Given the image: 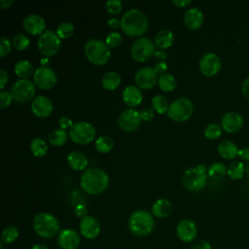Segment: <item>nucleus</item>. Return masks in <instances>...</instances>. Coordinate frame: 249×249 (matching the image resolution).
<instances>
[{"mask_svg":"<svg viewBox=\"0 0 249 249\" xmlns=\"http://www.w3.org/2000/svg\"><path fill=\"white\" fill-rule=\"evenodd\" d=\"M82 189L89 195H99L109 185L108 174L97 167H91L83 172L80 180Z\"/></svg>","mask_w":249,"mask_h":249,"instance_id":"nucleus-1","label":"nucleus"},{"mask_svg":"<svg viewBox=\"0 0 249 249\" xmlns=\"http://www.w3.org/2000/svg\"><path fill=\"white\" fill-rule=\"evenodd\" d=\"M149 26L147 16L138 9L126 11L121 18L122 30L128 36L139 37L143 35Z\"/></svg>","mask_w":249,"mask_h":249,"instance_id":"nucleus-2","label":"nucleus"},{"mask_svg":"<svg viewBox=\"0 0 249 249\" xmlns=\"http://www.w3.org/2000/svg\"><path fill=\"white\" fill-rule=\"evenodd\" d=\"M128 230L136 236H145L150 234L155 228L153 214L146 210H136L128 218Z\"/></svg>","mask_w":249,"mask_h":249,"instance_id":"nucleus-3","label":"nucleus"},{"mask_svg":"<svg viewBox=\"0 0 249 249\" xmlns=\"http://www.w3.org/2000/svg\"><path fill=\"white\" fill-rule=\"evenodd\" d=\"M32 226L36 234L42 238H53L60 231L57 218L47 212L38 213L33 219Z\"/></svg>","mask_w":249,"mask_h":249,"instance_id":"nucleus-4","label":"nucleus"},{"mask_svg":"<svg viewBox=\"0 0 249 249\" xmlns=\"http://www.w3.org/2000/svg\"><path fill=\"white\" fill-rule=\"evenodd\" d=\"M207 168L205 164H199L191 167L182 175V185L190 192H198L202 190L207 182Z\"/></svg>","mask_w":249,"mask_h":249,"instance_id":"nucleus-5","label":"nucleus"},{"mask_svg":"<svg viewBox=\"0 0 249 249\" xmlns=\"http://www.w3.org/2000/svg\"><path fill=\"white\" fill-rule=\"evenodd\" d=\"M87 58L95 65H104L110 58L111 52L106 43L98 39H89L84 46Z\"/></svg>","mask_w":249,"mask_h":249,"instance_id":"nucleus-6","label":"nucleus"},{"mask_svg":"<svg viewBox=\"0 0 249 249\" xmlns=\"http://www.w3.org/2000/svg\"><path fill=\"white\" fill-rule=\"evenodd\" d=\"M194 105L189 98L179 97L171 102L169 105L167 116L175 122H185L192 116Z\"/></svg>","mask_w":249,"mask_h":249,"instance_id":"nucleus-7","label":"nucleus"},{"mask_svg":"<svg viewBox=\"0 0 249 249\" xmlns=\"http://www.w3.org/2000/svg\"><path fill=\"white\" fill-rule=\"evenodd\" d=\"M96 130L94 126L88 122L75 123L69 131V136L71 140L81 145L90 143L92 140H94Z\"/></svg>","mask_w":249,"mask_h":249,"instance_id":"nucleus-8","label":"nucleus"},{"mask_svg":"<svg viewBox=\"0 0 249 249\" xmlns=\"http://www.w3.org/2000/svg\"><path fill=\"white\" fill-rule=\"evenodd\" d=\"M61 41L56 32L53 30H46L39 36L37 46L39 52L46 56H53L56 54L60 49Z\"/></svg>","mask_w":249,"mask_h":249,"instance_id":"nucleus-9","label":"nucleus"},{"mask_svg":"<svg viewBox=\"0 0 249 249\" xmlns=\"http://www.w3.org/2000/svg\"><path fill=\"white\" fill-rule=\"evenodd\" d=\"M10 93L17 102L26 103L35 94V85L28 79H19L12 85Z\"/></svg>","mask_w":249,"mask_h":249,"instance_id":"nucleus-10","label":"nucleus"},{"mask_svg":"<svg viewBox=\"0 0 249 249\" xmlns=\"http://www.w3.org/2000/svg\"><path fill=\"white\" fill-rule=\"evenodd\" d=\"M155 53V44L147 37H140L136 39L130 48V54L132 58L138 62L148 60Z\"/></svg>","mask_w":249,"mask_h":249,"instance_id":"nucleus-11","label":"nucleus"},{"mask_svg":"<svg viewBox=\"0 0 249 249\" xmlns=\"http://www.w3.org/2000/svg\"><path fill=\"white\" fill-rule=\"evenodd\" d=\"M140 124V114L134 109H126L123 111L118 118V124L124 132H133L137 130Z\"/></svg>","mask_w":249,"mask_h":249,"instance_id":"nucleus-12","label":"nucleus"},{"mask_svg":"<svg viewBox=\"0 0 249 249\" xmlns=\"http://www.w3.org/2000/svg\"><path fill=\"white\" fill-rule=\"evenodd\" d=\"M33 80L38 88L42 89H49L55 85L57 78L55 72L52 68L41 66L35 70Z\"/></svg>","mask_w":249,"mask_h":249,"instance_id":"nucleus-13","label":"nucleus"},{"mask_svg":"<svg viewBox=\"0 0 249 249\" xmlns=\"http://www.w3.org/2000/svg\"><path fill=\"white\" fill-rule=\"evenodd\" d=\"M199 71L205 77L215 76L222 67L220 57L214 53H205L199 60L198 63Z\"/></svg>","mask_w":249,"mask_h":249,"instance_id":"nucleus-14","label":"nucleus"},{"mask_svg":"<svg viewBox=\"0 0 249 249\" xmlns=\"http://www.w3.org/2000/svg\"><path fill=\"white\" fill-rule=\"evenodd\" d=\"M134 80L139 88L148 89L153 88L157 84L159 78L154 68L150 66H145L136 71L134 75Z\"/></svg>","mask_w":249,"mask_h":249,"instance_id":"nucleus-15","label":"nucleus"},{"mask_svg":"<svg viewBox=\"0 0 249 249\" xmlns=\"http://www.w3.org/2000/svg\"><path fill=\"white\" fill-rule=\"evenodd\" d=\"M79 231L85 238L95 239L101 231V227L95 217L88 215L81 219L79 224Z\"/></svg>","mask_w":249,"mask_h":249,"instance_id":"nucleus-16","label":"nucleus"},{"mask_svg":"<svg viewBox=\"0 0 249 249\" xmlns=\"http://www.w3.org/2000/svg\"><path fill=\"white\" fill-rule=\"evenodd\" d=\"M176 234L183 242H192L197 235V228L194 221L190 219L181 220L176 227Z\"/></svg>","mask_w":249,"mask_h":249,"instance_id":"nucleus-17","label":"nucleus"},{"mask_svg":"<svg viewBox=\"0 0 249 249\" xmlns=\"http://www.w3.org/2000/svg\"><path fill=\"white\" fill-rule=\"evenodd\" d=\"M80 242V234L73 229H63L57 234V244L61 249H77Z\"/></svg>","mask_w":249,"mask_h":249,"instance_id":"nucleus-18","label":"nucleus"},{"mask_svg":"<svg viewBox=\"0 0 249 249\" xmlns=\"http://www.w3.org/2000/svg\"><path fill=\"white\" fill-rule=\"evenodd\" d=\"M244 123L241 114L235 111H231L226 113L221 119L222 128L229 133H235L242 127Z\"/></svg>","mask_w":249,"mask_h":249,"instance_id":"nucleus-19","label":"nucleus"},{"mask_svg":"<svg viewBox=\"0 0 249 249\" xmlns=\"http://www.w3.org/2000/svg\"><path fill=\"white\" fill-rule=\"evenodd\" d=\"M22 25L24 30L32 35H41L46 31L45 19L41 16L36 14L26 16L23 19Z\"/></svg>","mask_w":249,"mask_h":249,"instance_id":"nucleus-20","label":"nucleus"},{"mask_svg":"<svg viewBox=\"0 0 249 249\" xmlns=\"http://www.w3.org/2000/svg\"><path fill=\"white\" fill-rule=\"evenodd\" d=\"M53 105L50 98L44 95L37 96L31 103V110L36 117L46 118L53 112Z\"/></svg>","mask_w":249,"mask_h":249,"instance_id":"nucleus-21","label":"nucleus"},{"mask_svg":"<svg viewBox=\"0 0 249 249\" xmlns=\"http://www.w3.org/2000/svg\"><path fill=\"white\" fill-rule=\"evenodd\" d=\"M204 20L203 13L198 8H190L184 13V23L190 29L199 28Z\"/></svg>","mask_w":249,"mask_h":249,"instance_id":"nucleus-22","label":"nucleus"},{"mask_svg":"<svg viewBox=\"0 0 249 249\" xmlns=\"http://www.w3.org/2000/svg\"><path fill=\"white\" fill-rule=\"evenodd\" d=\"M142 92L135 86H127L123 91V100L129 107L138 106L142 102Z\"/></svg>","mask_w":249,"mask_h":249,"instance_id":"nucleus-23","label":"nucleus"},{"mask_svg":"<svg viewBox=\"0 0 249 249\" xmlns=\"http://www.w3.org/2000/svg\"><path fill=\"white\" fill-rule=\"evenodd\" d=\"M152 214L157 218H165L172 211V204L166 198H159L152 205Z\"/></svg>","mask_w":249,"mask_h":249,"instance_id":"nucleus-24","label":"nucleus"},{"mask_svg":"<svg viewBox=\"0 0 249 249\" xmlns=\"http://www.w3.org/2000/svg\"><path fill=\"white\" fill-rule=\"evenodd\" d=\"M238 150L237 146L230 140H224L218 145V153L225 160H234L238 157Z\"/></svg>","mask_w":249,"mask_h":249,"instance_id":"nucleus-25","label":"nucleus"},{"mask_svg":"<svg viewBox=\"0 0 249 249\" xmlns=\"http://www.w3.org/2000/svg\"><path fill=\"white\" fill-rule=\"evenodd\" d=\"M67 161L74 170H84L88 165V159L84 153L80 151H72L67 157Z\"/></svg>","mask_w":249,"mask_h":249,"instance_id":"nucleus-26","label":"nucleus"},{"mask_svg":"<svg viewBox=\"0 0 249 249\" xmlns=\"http://www.w3.org/2000/svg\"><path fill=\"white\" fill-rule=\"evenodd\" d=\"M174 40L173 33L167 29H162L156 34L155 45L160 49H167L172 46Z\"/></svg>","mask_w":249,"mask_h":249,"instance_id":"nucleus-27","label":"nucleus"},{"mask_svg":"<svg viewBox=\"0 0 249 249\" xmlns=\"http://www.w3.org/2000/svg\"><path fill=\"white\" fill-rule=\"evenodd\" d=\"M102 87L108 90H112L117 89L121 84V76L114 71L107 72L103 75L101 79Z\"/></svg>","mask_w":249,"mask_h":249,"instance_id":"nucleus-28","label":"nucleus"},{"mask_svg":"<svg viewBox=\"0 0 249 249\" xmlns=\"http://www.w3.org/2000/svg\"><path fill=\"white\" fill-rule=\"evenodd\" d=\"M158 84L160 89L164 92H170L176 88V79L173 75L164 73L159 77Z\"/></svg>","mask_w":249,"mask_h":249,"instance_id":"nucleus-29","label":"nucleus"},{"mask_svg":"<svg viewBox=\"0 0 249 249\" xmlns=\"http://www.w3.org/2000/svg\"><path fill=\"white\" fill-rule=\"evenodd\" d=\"M68 139V134L63 129H53L50 132L48 136L49 142L54 147H60L66 143Z\"/></svg>","mask_w":249,"mask_h":249,"instance_id":"nucleus-30","label":"nucleus"},{"mask_svg":"<svg viewBox=\"0 0 249 249\" xmlns=\"http://www.w3.org/2000/svg\"><path fill=\"white\" fill-rule=\"evenodd\" d=\"M14 71L16 73L17 76L24 79V78H27L29 77L32 72H33V66L32 64L30 63V61L28 60H25V59H21V60H18L15 66H14Z\"/></svg>","mask_w":249,"mask_h":249,"instance_id":"nucleus-31","label":"nucleus"},{"mask_svg":"<svg viewBox=\"0 0 249 249\" xmlns=\"http://www.w3.org/2000/svg\"><path fill=\"white\" fill-rule=\"evenodd\" d=\"M245 166L241 161H232L228 167L227 174L232 180H239L244 176Z\"/></svg>","mask_w":249,"mask_h":249,"instance_id":"nucleus-32","label":"nucleus"},{"mask_svg":"<svg viewBox=\"0 0 249 249\" xmlns=\"http://www.w3.org/2000/svg\"><path fill=\"white\" fill-rule=\"evenodd\" d=\"M94 146H95L96 150L99 153L106 154V153L110 152L114 148V140H113V138L111 136L103 135V136L98 137L95 140Z\"/></svg>","mask_w":249,"mask_h":249,"instance_id":"nucleus-33","label":"nucleus"},{"mask_svg":"<svg viewBox=\"0 0 249 249\" xmlns=\"http://www.w3.org/2000/svg\"><path fill=\"white\" fill-rule=\"evenodd\" d=\"M227 171H228V168L225 166L224 163L214 162L208 167L207 174L209 177H211L214 180H221L226 176Z\"/></svg>","mask_w":249,"mask_h":249,"instance_id":"nucleus-34","label":"nucleus"},{"mask_svg":"<svg viewBox=\"0 0 249 249\" xmlns=\"http://www.w3.org/2000/svg\"><path fill=\"white\" fill-rule=\"evenodd\" d=\"M30 150L35 157L41 158V157H44L48 152V146L45 140H43L42 138L36 137L30 143Z\"/></svg>","mask_w":249,"mask_h":249,"instance_id":"nucleus-35","label":"nucleus"},{"mask_svg":"<svg viewBox=\"0 0 249 249\" xmlns=\"http://www.w3.org/2000/svg\"><path fill=\"white\" fill-rule=\"evenodd\" d=\"M152 107L159 114H164L168 111L169 105L167 98L161 94L155 95L152 99Z\"/></svg>","mask_w":249,"mask_h":249,"instance_id":"nucleus-36","label":"nucleus"},{"mask_svg":"<svg viewBox=\"0 0 249 249\" xmlns=\"http://www.w3.org/2000/svg\"><path fill=\"white\" fill-rule=\"evenodd\" d=\"M18 231L14 226H7L2 231L1 239H2V242L6 244L15 242L18 239Z\"/></svg>","mask_w":249,"mask_h":249,"instance_id":"nucleus-37","label":"nucleus"},{"mask_svg":"<svg viewBox=\"0 0 249 249\" xmlns=\"http://www.w3.org/2000/svg\"><path fill=\"white\" fill-rule=\"evenodd\" d=\"M74 25L69 21H63L58 24L56 28V34L60 39H67L74 33Z\"/></svg>","mask_w":249,"mask_h":249,"instance_id":"nucleus-38","label":"nucleus"},{"mask_svg":"<svg viewBox=\"0 0 249 249\" xmlns=\"http://www.w3.org/2000/svg\"><path fill=\"white\" fill-rule=\"evenodd\" d=\"M222 126L217 124H209L204 129V135L207 139L215 140L222 135Z\"/></svg>","mask_w":249,"mask_h":249,"instance_id":"nucleus-39","label":"nucleus"},{"mask_svg":"<svg viewBox=\"0 0 249 249\" xmlns=\"http://www.w3.org/2000/svg\"><path fill=\"white\" fill-rule=\"evenodd\" d=\"M29 44H30L29 38L22 33H18L13 38V45L18 51L26 50L29 47Z\"/></svg>","mask_w":249,"mask_h":249,"instance_id":"nucleus-40","label":"nucleus"},{"mask_svg":"<svg viewBox=\"0 0 249 249\" xmlns=\"http://www.w3.org/2000/svg\"><path fill=\"white\" fill-rule=\"evenodd\" d=\"M105 6L107 12L111 15H118L123 9V3L120 0H108Z\"/></svg>","mask_w":249,"mask_h":249,"instance_id":"nucleus-41","label":"nucleus"},{"mask_svg":"<svg viewBox=\"0 0 249 249\" xmlns=\"http://www.w3.org/2000/svg\"><path fill=\"white\" fill-rule=\"evenodd\" d=\"M105 43L108 47L111 48H117L122 43V36L118 32H111L106 36Z\"/></svg>","mask_w":249,"mask_h":249,"instance_id":"nucleus-42","label":"nucleus"},{"mask_svg":"<svg viewBox=\"0 0 249 249\" xmlns=\"http://www.w3.org/2000/svg\"><path fill=\"white\" fill-rule=\"evenodd\" d=\"M11 48L12 46L10 41L6 37L2 36L0 38V56L1 57L7 56L11 52Z\"/></svg>","mask_w":249,"mask_h":249,"instance_id":"nucleus-43","label":"nucleus"},{"mask_svg":"<svg viewBox=\"0 0 249 249\" xmlns=\"http://www.w3.org/2000/svg\"><path fill=\"white\" fill-rule=\"evenodd\" d=\"M12 100H13V96L10 92L5 90H2L0 92V108L4 109L8 107L12 103Z\"/></svg>","mask_w":249,"mask_h":249,"instance_id":"nucleus-44","label":"nucleus"},{"mask_svg":"<svg viewBox=\"0 0 249 249\" xmlns=\"http://www.w3.org/2000/svg\"><path fill=\"white\" fill-rule=\"evenodd\" d=\"M139 114H140L141 120L146 121V122H147V121H151V120L154 118V116H155L154 110L151 109V108H143V109L139 112Z\"/></svg>","mask_w":249,"mask_h":249,"instance_id":"nucleus-45","label":"nucleus"},{"mask_svg":"<svg viewBox=\"0 0 249 249\" xmlns=\"http://www.w3.org/2000/svg\"><path fill=\"white\" fill-rule=\"evenodd\" d=\"M191 249H212V246L208 241L203 240V239H199V240H196L193 243Z\"/></svg>","mask_w":249,"mask_h":249,"instance_id":"nucleus-46","label":"nucleus"},{"mask_svg":"<svg viewBox=\"0 0 249 249\" xmlns=\"http://www.w3.org/2000/svg\"><path fill=\"white\" fill-rule=\"evenodd\" d=\"M73 122L68 118V117H61L59 120H58V125L61 129H67V128H71L72 125H73Z\"/></svg>","mask_w":249,"mask_h":249,"instance_id":"nucleus-47","label":"nucleus"},{"mask_svg":"<svg viewBox=\"0 0 249 249\" xmlns=\"http://www.w3.org/2000/svg\"><path fill=\"white\" fill-rule=\"evenodd\" d=\"M74 212L76 214V216L80 217L81 219L88 216L87 213H88V210H87V207L84 205V204H77L75 206V209H74Z\"/></svg>","mask_w":249,"mask_h":249,"instance_id":"nucleus-48","label":"nucleus"},{"mask_svg":"<svg viewBox=\"0 0 249 249\" xmlns=\"http://www.w3.org/2000/svg\"><path fill=\"white\" fill-rule=\"evenodd\" d=\"M167 68H168V66L165 61H159L154 67V69L158 75L164 74V72L167 70Z\"/></svg>","mask_w":249,"mask_h":249,"instance_id":"nucleus-49","label":"nucleus"},{"mask_svg":"<svg viewBox=\"0 0 249 249\" xmlns=\"http://www.w3.org/2000/svg\"><path fill=\"white\" fill-rule=\"evenodd\" d=\"M241 92L242 94L249 99V77L246 78L241 85Z\"/></svg>","mask_w":249,"mask_h":249,"instance_id":"nucleus-50","label":"nucleus"},{"mask_svg":"<svg viewBox=\"0 0 249 249\" xmlns=\"http://www.w3.org/2000/svg\"><path fill=\"white\" fill-rule=\"evenodd\" d=\"M8 78H9V76H8V73L6 72V70L1 69L0 70V88L2 89L5 88V86L8 82Z\"/></svg>","mask_w":249,"mask_h":249,"instance_id":"nucleus-51","label":"nucleus"},{"mask_svg":"<svg viewBox=\"0 0 249 249\" xmlns=\"http://www.w3.org/2000/svg\"><path fill=\"white\" fill-rule=\"evenodd\" d=\"M238 157L244 160H249V148L244 147L238 150Z\"/></svg>","mask_w":249,"mask_h":249,"instance_id":"nucleus-52","label":"nucleus"},{"mask_svg":"<svg viewBox=\"0 0 249 249\" xmlns=\"http://www.w3.org/2000/svg\"><path fill=\"white\" fill-rule=\"evenodd\" d=\"M172 3L177 8H184L188 5H190L192 3V1L191 0H173Z\"/></svg>","mask_w":249,"mask_h":249,"instance_id":"nucleus-53","label":"nucleus"},{"mask_svg":"<svg viewBox=\"0 0 249 249\" xmlns=\"http://www.w3.org/2000/svg\"><path fill=\"white\" fill-rule=\"evenodd\" d=\"M108 25L113 28V29H116L118 28L119 26H121V20L118 19L117 18H110L108 20Z\"/></svg>","mask_w":249,"mask_h":249,"instance_id":"nucleus-54","label":"nucleus"},{"mask_svg":"<svg viewBox=\"0 0 249 249\" xmlns=\"http://www.w3.org/2000/svg\"><path fill=\"white\" fill-rule=\"evenodd\" d=\"M154 55H155L156 58L160 59V61H164L166 59V57H167L166 53L163 52V51H156Z\"/></svg>","mask_w":249,"mask_h":249,"instance_id":"nucleus-55","label":"nucleus"},{"mask_svg":"<svg viewBox=\"0 0 249 249\" xmlns=\"http://www.w3.org/2000/svg\"><path fill=\"white\" fill-rule=\"evenodd\" d=\"M13 4V0H1L0 1V7L1 9H7Z\"/></svg>","mask_w":249,"mask_h":249,"instance_id":"nucleus-56","label":"nucleus"},{"mask_svg":"<svg viewBox=\"0 0 249 249\" xmlns=\"http://www.w3.org/2000/svg\"><path fill=\"white\" fill-rule=\"evenodd\" d=\"M30 249H49L46 245L44 244H41V243H36L34 244Z\"/></svg>","mask_w":249,"mask_h":249,"instance_id":"nucleus-57","label":"nucleus"},{"mask_svg":"<svg viewBox=\"0 0 249 249\" xmlns=\"http://www.w3.org/2000/svg\"><path fill=\"white\" fill-rule=\"evenodd\" d=\"M245 174H246V176H247V178L249 179V163L246 165V167H245Z\"/></svg>","mask_w":249,"mask_h":249,"instance_id":"nucleus-58","label":"nucleus"},{"mask_svg":"<svg viewBox=\"0 0 249 249\" xmlns=\"http://www.w3.org/2000/svg\"><path fill=\"white\" fill-rule=\"evenodd\" d=\"M248 195H249V191H248Z\"/></svg>","mask_w":249,"mask_h":249,"instance_id":"nucleus-59","label":"nucleus"}]
</instances>
